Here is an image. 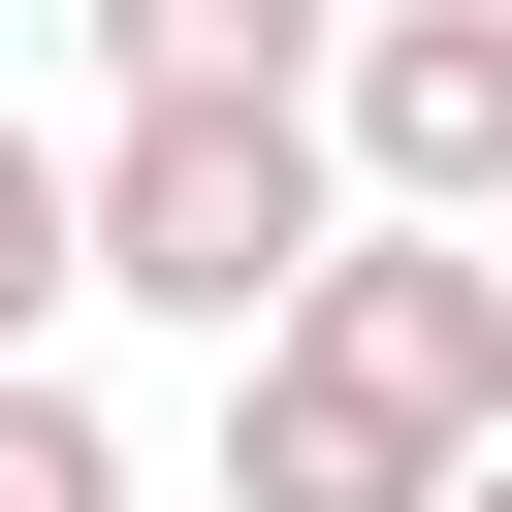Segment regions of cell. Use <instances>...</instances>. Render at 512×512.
<instances>
[{
  "instance_id": "6da1fadb",
  "label": "cell",
  "mask_w": 512,
  "mask_h": 512,
  "mask_svg": "<svg viewBox=\"0 0 512 512\" xmlns=\"http://www.w3.org/2000/svg\"><path fill=\"white\" fill-rule=\"evenodd\" d=\"M448 448H512V224H352L224 352V512H448Z\"/></svg>"
},
{
  "instance_id": "52a82bcc",
  "label": "cell",
  "mask_w": 512,
  "mask_h": 512,
  "mask_svg": "<svg viewBox=\"0 0 512 512\" xmlns=\"http://www.w3.org/2000/svg\"><path fill=\"white\" fill-rule=\"evenodd\" d=\"M448 512H512V448H448Z\"/></svg>"
},
{
  "instance_id": "8992f818",
  "label": "cell",
  "mask_w": 512,
  "mask_h": 512,
  "mask_svg": "<svg viewBox=\"0 0 512 512\" xmlns=\"http://www.w3.org/2000/svg\"><path fill=\"white\" fill-rule=\"evenodd\" d=\"M0 512H128V448H96V416H64L32 352H0Z\"/></svg>"
},
{
  "instance_id": "3957f363",
  "label": "cell",
  "mask_w": 512,
  "mask_h": 512,
  "mask_svg": "<svg viewBox=\"0 0 512 512\" xmlns=\"http://www.w3.org/2000/svg\"><path fill=\"white\" fill-rule=\"evenodd\" d=\"M320 160H352V224H512V0H352Z\"/></svg>"
},
{
  "instance_id": "7a4b0ae2",
  "label": "cell",
  "mask_w": 512,
  "mask_h": 512,
  "mask_svg": "<svg viewBox=\"0 0 512 512\" xmlns=\"http://www.w3.org/2000/svg\"><path fill=\"white\" fill-rule=\"evenodd\" d=\"M320 256H352V160H320V96H128V128H96V288H128V320L256 352Z\"/></svg>"
},
{
  "instance_id": "277c9868",
  "label": "cell",
  "mask_w": 512,
  "mask_h": 512,
  "mask_svg": "<svg viewBox=\"0 0 512 512\" xmlns=\"http://www.w3.org/2000/svg\"><path fill=\"white\" fill-rule=\"evenodd\" d=\"M96 64H128V96H320L352 0H96Z\"/></svg>"
},
{
  "instance_id": "5b68a950",
  "label": "cell",
  "mask_w": 512,
  "mask_h": 512,
  "mask_svg": "<svg viewBox=\"0 0 512 512\" xmlns=\"http://www.w3.org/2000/svg\"><path fill=\"white\" fill-rule=\"evenodd\" d=\"M64 288H96V160H64V128H0V352H32Z\"/></svg>"
}]
</instances>
